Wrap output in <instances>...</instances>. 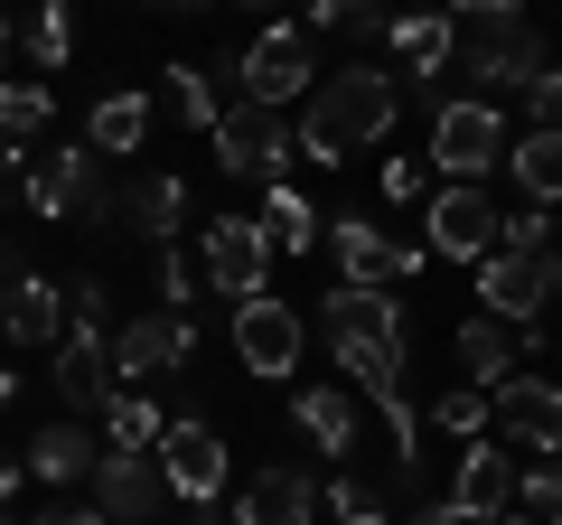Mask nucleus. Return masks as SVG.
<instances>
[{
	"mask_svg": "<svg viewBox=\"0 0 562 525\" xmlns=\"http://www.w3.org/2000/svg\"><path fill=\"white\" fill-rule=\"evenodd\" d=\"M0 338H10V347H47V338H66V291L47 282V272L0 282Z\"/></svg>",
	"mask_w": 562,
	"mask_h": 525,
	"instance_id": "nucleus-20",
	"label": "nucleus"
},
{
	"mask_svg": "<svg viewBox=\"0 0 562 525\" xmlns=\"http://www.w3.org/2000/svg\"><path fill=\"white\" fill-rule=\"evenodd\" d=\"M179 216H188V179H179V169H140V179L122 188V225H132V235L169 244V235H179Z\"/></svg>",
	"mask_w": 562,
	"mask_h": 525,
	"instance_id": "nucleus-22",
	"label": "nucleus"
},
{
	"mask_svg": "<svg viewBox=\"0 0 562 525\" xmlns=\"http://www.w3.org/2000/svg\"><path fill=\"white\" fill-rule=\"evenodd\" d=\"M10 47H20V57H29V66H38V76H57V66H66V57H76V20H66L57 0H47V10H29V20H20V29H10Z\"/></svg>",
	"mask_w": 562,
	"mask_h": 525,
	"instance_id": "nucleus-29",
	"label": "nucleus"
},
{
	"mask_svg": "<svg viewBox=\"0 0 562 525\" xmlns=\"http://www.w3.org/2000/svg\"><path fill=\"white\" fill-rule=\"evenodd\" d=\"M262 244L272 254H319V206L301 198V188H262Z\"/></svg>",
	"mask_w": 562,
	"mask_h": 525,
	"instance_id": "nucleus-28",
	"label": "nucleus"
},
{
	"mask_svg": "<svg viewBox=\"0 0 562 525\" xmlns=\"http://www.w3.org/2000/svg\"><path fill=\"white\" fill-rule=\"evenodd\" d=\"M103 450H160V404L150 394H113L103 404Z\"/></svg>",
	"mask_w": 562,
	"mask_h": 525,
	"instance_id": "nucleus-34",
	"label": "nucleus"
},
{
	"mask_svg": "<svg viewBox=\"0 0 562 525\" xmlns=\"http://www.w3.org/2000/svg\"><path fill=\"white\" fill-rule=\"evenodd\" d=\"M206 142H216V169H225V179H244V188H291L301 142H291V122H281V113H262V103H225Z\"/></svg>",
	"mask_w": 562,
	"mask_h": 525,
	"instance_id": "nucleus-5",
	"label": "nucleus"
},
{
	"mask_svg": "<svg viewBox=\"0 0 562 525\" xmlns=\"http://www.w3.org/2000/svg\"><path fill=\"white\" fill-rule=\"evenodd\" d=\"M0 525H20V516H10V506H0Z\"/></svg>",
	"mask_w": 562,
	"mask_h": 525,
	"instance_id": "nucleus-48",
	"label": "nucleus"
},
{
	"mask_svg": "<svg viewBox=\"0 0 562 525\" xmlns=\"http://www.w3.org/2000/svg\"><path fill=\"white\" fill-rule=\"evenodd\" d=\"M319 235H328V254H338V282L347 291H394V282H413L422 262H431L422 244H394L375 216H328Z\"/></svg>",
	"mask_w": 562,
	"mask_h": 525,
	"instance_id": "nucleus-7",
	"label": "nucleus"
},
{
	"mask_svg": "<svg viewBox=\"0 0 562 525\" xmlns=\"http://www.w3.org/2000/svg\"><path fill=\"white\" fill-rule=\"evenodd\" d=\"M150 282H160V301H169V320H198V310H188V262H179V244H160V262H150Z\"/></svg>",
	"mask_w": 562,
	"mask_h": 525,
	"instance_id": "nucleus-38",
	"label": "nucleus"
},
{
	"mask_svg": "<svg viewBox=\"0 0 562 525\" xmlns=\"http://www.w3.org/2000/svg\"><path fill=\"white\" fill-rule=\"evenodd\" d=\"M553 301H562V244H553Z\"/></svg>",
	"mask_w": 562,
	"mask_h": 525,
	"instance_id": "nucleus-45",
	"label": "nucleus"
},
{
	"mask_svg": "<svg viewBox=\"0 0 562 525\" xmlns=\"http://www.w3.org/2000/svg\"><path fill=\"white\" fill-rule=\"evenodd\" d=\"M47 113H57V103H47V85H0V160H29L20 142H38Z\"/></svg>",
	"mask_w": 562,
	"mask_h": 525,
	"instance_id": "nucleus-30",
	"label": "nucleus"
},
{
	"mask_svg": "<svg viewBox=\"0 0 562 525\" xmlns=\"http://www.w3.org/2000/svg\"><path fill=\"white\" fill-rule=\"evenodd\" d=\"M422 188H431V169H422V160H413V150H394V160H384V169H375V198H384V206H413V198H422Z\"/></svg>",
	"mask_w": 562,
	"mask_h": 525,
	"instance_id": "nucleus-37",
	"label": "nucleus"
},
{
	"mask_svg": "<svg viewBox=\"0 0 562 525\" xmlns=\"http://www.w3.org/2000/svg\"><path fill=\"white\" fill-rule=\"evenodd\" d=\"M291 423H301V442H319L328 460H347V450H357V404H347L338 384H310V394H291Z\"/></svg>",
	"mask_w": 562,
	"mask_h": 525,
	"instance_id": "nucleus-24",
	"label": "nucleus"
},
{
	"mask_svg": "<svg viewBox=\"0 0 562 525\" xmlns=\"http://www.w3.org/2000/svg\"><path fill=\"white\" fill-rule=\"evenodd\" d=\"M422 254L487 262L497 254V206H487L479 188H431V206H422Z\"/></svg>",
	"mask_w": 562,
	"mask_h": 525,
	"instance_id": "nucleus-12",
	"label": "nucleus"
},
{
	"mask_svg": "<svg viewBox=\"0 0 562 525\" xmlns=\"http://www.w3.org/2000/svg\"><path fill=\"white\" fill-rule=\"evenodd\" d=\"M57 394L76 413H103L122 394V384H113V328H66V338H57Z\"/></svg>",
	"mask_w": 562,
	"mask_h": 525,
	"instance_id": "nucleus-18",
	"label": "nucleus"
},
{
	"mask_svg": "<svg viewBox=\"0 0 562 525\" xmlns=\"http://www.w3.org/2000/svg\"><path fill=\"white\" fill-rule=\"evenodd\" d=\"M487 442L497 450H553L562 442V384L553 376H506L487 394Z\"/></svg>",
	"mask_w": 562,
	"mask_h": 525,
	"instance_id": "nucleus-8",
	"label": "nucleus"
},
{
	"mask_svg": "<svg viewBox=\"0 0 562 525\" xmlns=\"http://www.w3.org/2000/svg\"><path fill=\"white\" fill-rule=\"evenodd\" d=\"M198 357V320H169V310H150V320L113 328V384L122 394H140V376H169V366Z\"/></svg>",
	"mask_w": 562,
	"mask_h": 525,
	"instance_id": "nucleus-14",
	"label": "nucleus"
},
{
	"mask_svg": "<svg viewBox=\"0 0 562 525\" xmlns=\"http://www.w3.org/2000/svg\"><path fill=\"white\" fill-rule=\"evenodd\" d=\"M198 262H206V282H216V301H262V272H272V244H262V225L254 216H216L206 225V244H198Z\"/></svg>",
	"mask_w": 562,
	"mask_h": 525,
	"instance_id": "nucleus-11",
	"label": "nucleus"
},
{
	"mask_svg": "<svg viewBox=\"0 0 562 525\" xmlns=\"http://www.w3.org/2000/svg\"><path fill=\"white\" fill-rule=\"evenodd\" d=\"M29 525H103V516H94V506H38Z\"/></svg>",
	"mask_w": 562,
	"mask_h": 525,
	"instance_id": "nucleus-40",
	"label": "nucleus"
},
{
	"mask_svg": "<svg viewBox=\"0 0 562 525\" xmlns=\"http://www.w3.org/2000/svg\"><path fill=\"white\" fill-rule=\"evenodd\" d=\"M431 169H441L450 188H479L487 169H506V122H497V103H460V94H450L441 113H431Z\"/></svg>",
	"mask_w": 562,
	"mask_h": 525,
	"instance_id": "nucleus-6",
	"label": "nucleus"
},
{
	"mask_svg": "<svg viewBox=\"0 0 562 525\" xmlns=\"http://www.w3.org/2000/svg\"><path fill=\"white\" fill-rule=\"evenodd\" d=\"M328 357H338L347 376H357L366 394H375V404H384V394H403V347H366V338H328Z\"/></svg>",
	"mask_w": 562,
	"mask_h": 525,
	"instance_id": "nucleus-32",
	"label": "nucleus"
},
{
	"mask_svg": "<svg viewBox=\"0 0 562 525\" xmlns=\"http://www.w3.org/2000/svg\"><path fill=\"white\" fill-rule=\"evenodd\" d=\"M140 142H150V94H103L94 122H85V150H94V160H122V150H140Z\"/></svg>",
	"mask_w": 562,
	"mask_h": 525,
	"instance_id": "nucleus-27",
	"label": "nucleus"
},
{
	"mask_svg": "<svg viewBox=\"0 0 562 525\" xmlns=\"http://www.w3.org/2000/svg\"><path fill=\"white\" fill-rule=\"evenodd\" d=\"M10 57H20V47H10V20H0V76H10Z\"/></svg>",
	"mask_w": 562,
	"mask_h": 525,
	"instance_id": "nucleus-43",
	"label": "nucleus"
},
{
	"mask_svg": "<svg viewBox=\"0 0 562 525\" xmlns=\"http://www.w3.org/2000/svg\"><path fill=\"white\" fill-rule=\"evenodd\" d=\"M310 516H319L310 469H262V479H244V498H235L225 525H310Z\"/></svg>",
	"mask_w": 562,
	"mask_h": 525,
	"instance_id": "nucleus-21",
	"label": "nucleus"
},
{
	"mask_svg": "<svg viewBox=\"0 0 562 525\" xmlns=\"http://www.w3.org/2000/svg\"><path fill=\"white\" fill-rule=\"evenodd\" d=\"M301 347H310V328H301V310L291 301H272V291H262V301H244L235 310V357H244V376H301Z\"/></svg>",
	"mask_w": 562,
	"mask_h": 525,
	"instance_id": "nucleus-10",
	"label": "nucleus"
},
{
	"mask_svg": "<svg viewBox=\"0 0 562 525\" xmlns=\"http://www.w3.org/2000/svg\"><path fill=\"white\" fill-rule=\"evenodd\" d=\"M160 460H150V450H103L94 460V516L103 525H150L160 516Z\"/></svg>",
	"mask_w": 562,
	"mask_h": 525,
	"instance_id": "nucleus-15",
	"label": "nucleus"
},
{
	"mask_svg": "<svg viewBox=\"0 0 562 525\" xmlns=\"http://www.w3.org/2000/svg\"><path fill=\"white\" fill-rule=\"evenodd\" d=\"M150 460H160V488H169V498H188V506H216V498H225V442L198 423V413L160 423V450H150Z\"/></svg>",
	"mask_w": 562,
	"mask_h": 525,
	"instance_id": "nucleus-9",
	"label": "nucleus"
},
{
	"mask_svg": "<svg viewBox=\"0 0 562 525\" xmlns=\"http://www.w3.org/2000/svg\"><path fill=\"white\" fill-rule=\"evenodd\" d=\"M384 38H394V57H403L394 85L441 113V103H450V20H441V10H403V20H384Z\"/></svg>",
	"mask_w": 562,
	"mask_h": 525,
	"instance_id": "nucleus-13",
	"label": "nucleus"
},
{
	"mask_svg": "<svg viewBox=\"0 0 562 525\" xmlns=\"http://www.w3.org/2000/svg\"><path fill=\"white\" fill-rule=\"evenodd\" d=\"M94 460H103V442L85 423H47L38 442H29V479H47V488H76V479H94Z\"/></svg>",
	"mask_w": 562,
	"mask_h": 525,
	"instance_id": "nucleus-23",
	"label": "nucleus"
},
{
	"mask_svg": "<svg viewBox=\"0 0 562 525\" xmlns=\"http://www.w3.org/2000/svg\"><path fill=\"white\" fill-rule=\"evenodd\" d=\"M553 66L543 29L506 0L487 10H450V76H469V103H497V94H525V85Z\"/></svg>",
	"mask_w": 562,
	"mask_h": 525,
	"instance_id": "nucleus-2",
	"label": "nucleus"
},
{
	"mask_svg": "<svg viewBox=\"0 0 562 525\" xmlns=\"http://www.w3.org/2000/svg\"><path fill=\"white\" fill-rule=\"evenodd\" d=\"M506 169H516L525 206H543V216L562 206V132H525V142H506Z\"/></svg>",
	"mask_w": 562,
	"mask_h": 525,
	"instance_id": "nucleus-26",
	"label": "nucleus"
},
{
	"mask_svg": "<svg viewBox=\"0 0 562 525\" xmlns=\"http://www.w3.org/2000/svg\"><path fill=\"white\" fill-rule=\"evenodd\" d=\"M497 525H535V516H497Z\"/></svg>",
	"mask_w": 562,
	"mask_h": 525,
	"instance_id": "nucleus-46",
	"label": "nucleus"
},
{
	"mask_svg": "<svg viewBox=\"0 0 562 525\" xmlns=\"http://www.w3.org/2000/svg\"><path fill=\"white\" fill-rule=\"evenodd\" d=\"M29 262H20V235H0V282H20Z\"/></svg>",
	"mask_w": 562,
	"mask_h": 525,
	"instance_id": "nucleus-41",
	"label": "nucleus"
},
{
	"mask_svg": "<svg viewBox=\"0 0 562 525\" xmlns=\"http://www.w3.org/2000/svg\"><path fill=\"white\" fill-rule=\"evenodd\" d=\"M450 506H460L469 525H497V516H516V450H497V442H469V450H460V479H450Z\"/></svg>",
	"mask_w": 562,
	"mask_h": 525,
	"instance_id": "nucleus-17",
	"label": "nucleus"
},
{
	"mask_svg": "<svg viewBox=\"0 0 562 525\" xmlns=\"http://www.w3.org/2000/svg\"><path fill=\"white\" fill-rule=\"evenodd\" d=\"M403 122V85H394V66H328L319 76V94H310V113H301V160H319V169H338L347 150H366V142H384Z\"/></svg>",
	"mask_w": 562,
	"mask_h": 525,
	"instance_id": "nucleus-1",
	"label": "nucleus"
},
{
	"mask_svg": "<svg viewBox=\"0 0 562 525\" xmlns=\"http://www.w3.org/2000/svg\"><path fill=\"white\" fill-rule=\"evenodd\" d=\"M10 394H20V376H10V366H0V404H10Z\"/></svg>",
	"mask_w": 562,
	"mask_h": 525,
	"instance_id": "nucleus-44",
	"label": "nucleus"
},
{
	"mask_svg": "<svg viewBox=\"0 0 562 525\" xmlns=\"http://www.w3.org/2000/svg\"><path fill=\"white\" fill-rule=\"evenodd\" d=\"M319 328L328 338H366V347H403V328H413V310L394 301V291H328L319 301Z\"/></svg>",
	"mask_w": 562,
	"mask_h": 525,
	"instance_id": "nucleus-19",
	"label": "nucleus"
},
{
	"mask_svg": "<svg viewBox=\"0 0 562 525\" xmlns=\"http://www.w3.org/2000/svg\"><path fill=\"white\" fill-rule=\"evenodd\" d=\"M216 85H235V103H262V113H281L291 94H310L319 85V57H310V29H262L254 47H235L225 66H206Z\"/></svg>",
	"mask_w": 562,
	"mask_h": 525,
	"instance_id": "nucleus-4",
	"label": "nucleus"
},
{
	"mask_svg": "<svg viewBox=\"0 0 562 525\" xmlns=\"http://www.w3.org/2000/svg\"><path fill=\"white\" fill-rule=\"evenodd\" d=\"M0 498H20V460L10 450H0Z\"/></svg>",
	"mask_w": 562,
	"mask_h": 525,
	"instance_id": "nucleus-42",
	"label": "nucleus"
},
{
	"mask_svg": "<svg viewBox=\"0 0 562 525\" xmlns=\"http://www.w3.org/2000/svg\"><path fill=\"white\" fill-rule=\"evenodd\" d=\"M525 103H535V132H562V66H543V76L525 85Z\"/></svg>",
	"mask_w": 562,
	"mask_h": 525,
	"instance_id": "nucleus-39",
	"label": "nucleus"
},
{
	"mask_svg": "<svg viewBox=\"0 0 562 525\" xmlns=\"http://www.w3.org/2000/svg\"><path fill=\"white\" fill-rule=\"evenodd\" d=\"M160 103L188 122V132H216V113H225V94H216V76H206V66H169Z\"/></svg>",
	"mask_w": 562,
	"mask_h": 525,
	"instance_id": "nucleus-31",
	"label": "nucleus"
},
{
	"mask_svg": "<svg viewBox=\"0 0 562 525\" xmlns=\"http://www.w3.org/2000/svg\"><path fill=\"white\" fill-rule=\"evenodd\" d=\"M516 357H525L516 328H497L487 310H479V320H460V366H469V384H487V394H497V384L516 376Z\"/></svg>",
	"mask_w": 562,
	"mask_h": 525,
	"instance_id": "nucleus-25",
	"label": "nucleus"
},
{
	"mask_svg": "<svg viewBox=\"0 0 562 525\" xmlns=\"http://www.w3.org/2000/svg\"><path fill=\"white\" fill-rule=\"evenodd\" d=\"M479 301L497 328H535L543 301H553V262H525V254H487L479 262Z\"/></svg>",
	"mask_w": 562,
	"mask_h": 525,
	"instance_id": "nucleus-16",
	"label": "nucleus"
},
{
	"mask_svg": "<svg viewBox=\"0 0 562 525\" xmlns=\"http://www.w3.org/2000/svg\"><path fill=\"white\" fill-rule=\"evenodd\" d=\"M431 423H441L460 450H469V442H487V394H479V384H450L441 404H431Z\"/></svg>",
	"mask_w": 562,
	"mask_h": 525,
	"instance_id": "nucleus-36",
	"label": "nucleus"
},
{
	"mask_svg": "<svg viewBox=\"0 0 562 525\" xmlns=\"http://www.w3.org/2000/svg\"><path fill=\"white\" fill-rule=\"evenodd\" d=\"M198 525H225V516H206V506H198Z\"/></svg>",
	"mask_w": 562,
	"mask_h": 525,
	"instance_id": "nucleus-47",
	"label": "nucleus"
},
{
	"mask_svg": "<svg viewBox=\"0 0 562 525\" xmlns=\"http://www.w3.org/2000/svg\"><path fill=\"white\" fill-rule=\"evenodd\" d=\"M20 206L29 216H85V225H122V188L103 179V160L85 142H66V150H38L29 160V188H20Z\"/></svg>",
	"mask_w": 562,
	"mask_h": 525,
	"instance_id": "nucleus-3",
	"label": "nucleus"
},
{
	"mask_svg": "<svg viewBox=\"0 0 562 525\" xmlns=\"http://www.w3.org/2000/svg\"><path fill=\"white\" fill-rule=\"evenodd\" d=\"M516 506H525L535 525H562V442L535 450V460L516 469Z\"/></svg>",
	"mask_w": 562,
	"mask_h": 525,
	"instance_id": "nucleus-33",
	"label": "nucleus"
},
{
	"mask_svg": "<svg viewBox=\"0 0 562 525\" xmlns=\"http://www.w3.org/2000/svg\"><path fill=\"white\" fill-rule=\"evenodd\" d=\"M328 516H338V525H394V498L347 469V479H328Z\"/></svg>",
	"mask_w": 562,
	"mask_h": 525,
	"instance_id": "nucleus-35",
	"label": "nucleus"
}]
</instances>
